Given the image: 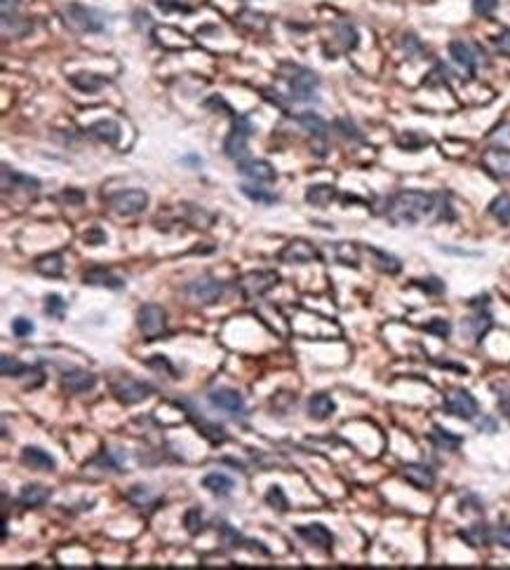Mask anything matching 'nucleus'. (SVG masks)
<instances>
[{"label": "nucleus", "mask_w": 510, "mask_h": 570, "mask_svg": "<svg viewBox=\"0 0 510 570\" xmlns=\"http://www.w3.org/2000/svg\"><path fill=\"white\" fill-rule=\"evenodd\" d=\"M435 209V198L424 190H402L388 205V218L395 225H414Z\"/></svg>", "instance_id": "obj_1"}, {"label": "nucleus", "mask_w": 510, "mask_h": 570, "mask_svg": "<svg viewBox=\"0 0 510 570\" xmlns=\"http://www.w3.org/2000/svg\"><path fill=\"white\" fill-rule=\"evenodd\" d=\"M64 21H66V26L80 33H102L106 28L104 12L87 8V5H80V3H71L64 8Z\"/></svg>", "instance_id": "obj_2"}, {"label": "nucleus", "mask_w": 510, "mask_h": 570, "mask_svg": "<svg viewBox=\"0 0 510 570\" xmlns=\"http://www.w3.org/2000/svg\"><path fill=\"white\" fill-rule=\"evenodd\" d=\"M136 326L146 341H156L167 329V312L158 303H146L136 310Z\"/></svg>", "instance_id": "obj_3"}, {"label": "nucleus", "mask_w": 510, "mask_h": 570, "mask_svg": "<svg viewBox=\"0 0 510 570\" xmlns=\"http://www.w3.org/2000/svg\"><path fill=\"white\" fill-rule=\"evenodd\" d=\"M254 132V124L250 122V117L245 115H238L233 120V129L228 132L226 141H224V153L235 160V162H242L247 155V139L252 136Z\"/></svg>", "instance_id": "obj_4"}, {"label": "nucleus", "mask_w": 510, "mask_h": 570, "mask_svg": "<svg viewBox=\"0 0 510 570\" xmlns=\"http://www.w3.org/2000/svg\"><path fill=\"white\" fill-rule=\"evenodd\" d=\"M280 282V275L275 270H252L247 275L240 277V294L245 301H254L261 298L264 294H268L273 287H277Z\"/></svg>", "instance_id": "obj_5"}, {"label": "nucleus", "mask_w": 510, "mask_h": 570, "mask_svg": "<svg viewBox=\"0 0 510 570\" xmlns=\"http://www.w3.org/2000/svg\"><path fill=\"white\" fill-rule=\"evenodd\" d=\"M444 408H447L449 415L461 420H475L480 413L477 399L464 388H452L444 395Z\"/></svg>", "instance_id": "obj_6"}, {"label": "nucleus", "mask_w": 510, "mask_h": 570, "mask_svg": "<svg viewBox=\"0 0 510 570\" xmlns=\"http://www.w3.org/2000/svg\"><path fill=\"white\" fill-rule=\"evenodd\" d=\"M111 390H113L116 399L120 401V403H125V406L139 403V401H144V399H148V397L153 395V385L141 383V380H136L132 376L116 378L113 383H111Z\"/></svg>", "instance_id": "obj_7"}, {"label": "nucleus", "mask_w": 510, "mask_h": 570, "mask_svg": "<svg viewBox=\"0 0 510 570\" xmlns=\"http://www.w3.org/2000/svg\"><path fill=\"white\" fill-rule=\"evenodd\" d=\"M318 87H320V78L313 70L308 68H294L292 78H289V92H292L294 101H301V104H308V101L318 99Z\"/></svg>", "instance_id": "obj_8"}, {"label": "nucleus", "mask_w": 510, "mask_h": 570, "mask_svg": "<svg viewBox=\"0 0 510 570\" xmlns=\"http://www.w3.org/2000/svg\"><path fill=\"white\" fill-rule=\"evenodd\" d=\"M224 289H226L224 282H219L210 275H203V277H198V280L186 284V294L191 296L195 303H200V305H215V303L224 296Z\"/></svg>", "instance_id": "obj_9"}, {"label": "nucleus", "mask_w": 510, "mask_h": 570, "mask_svg": "<svg viewBox=\"0 0 510 570\" xmlns=\"http://www.w3.org/2000/svg\"><path fill=\"white\" fill-rule=\"evenodd\" d=\"M111 209L122 216H136L148 207V193L144 190H120L109 198Z\"/></svg>", "instance_id": "obj_10"}, {"label": "nucleus", "mask_w": 510, "mask_h": 570, "mask_svg": "<svg viewBox=\"0 0 510 570\" xmlns=\"http://www.w3.org/2000/svg\"><path fill=\"white\" fill-rule=\"evenodd\" d=\"M207 401H210V406L221 408V411H226L228 415H233V418H242V415L247 413L245 401H242L238 390L217 388V390H212L210 395H207Z\"/></svg>", "instance_id": "obj_11"}, {"label": "nucleus", "mask_w": 510, "mask_h": 570, "mask_svg": "<svg viewBox=\"0 0 510 570\" xmlns=\"http://www.w3.org/2000/svg\"><path fill=\"white\" fill-rule=\"evenodd\" d=\"M282 263H313V260H320V251L311 245L308 240H289L284 249L280 251Z\"/></svg>", "instance_id": "obj_12"}, {"label": "nucleus", "mask_w": 510, "mask_h": 570, "mask_svg": "<svg viewBox=\"0 0 510 570\" xmlns=\"http://www.w3.org/2000/svg\"><path fill=\"white\" fill-rule=\"evenodd\" d=\"M97 385V376L92 371L85 369H69L62 373V390L69 392V395H82V392H90Z\"/></svg>", "instance_id": "obj_13"}, {"label": "nucleus", "mask_w": 510, "mask_h": 570, "mask_svg": "<svg viewBox=\"0 0 510 570\" xmlns=\"http://www.w3.org/2000/svg\"><path fill=\"white\" fill-rule=\"evenodd\" d=\"M238 171L254 183H271L277 179L275 167L266 160H242L238 162Z\"/></svg>", "instance_id": "obj_14"}, {"label": "nucleus", "mask_w": 510, "mask_h": 570, "mask_svg": "<svg viewBox=\"0 0 510 570\" xmlns=\"http://www.w3.org/2000/svg\"><path fill=\"white\" fill-rule=\"evenodd\" d=\"M484 169L496 179H510V151L508 148H489L482 155Z\"/></svg>", "instance_id": "obj_15"}, {"label": "nucleus", "mask_w": 510, "mask_h": 570, "mask_svg": "<svg viewBox=\"0 0 510 570\" xmlns=\"http://www.w3.org/2000/svg\"><path fill=\"white\" fill-rule=\"evenodd\" d=\"M296 535L304 538L311 547H318L322 551H331L334 547V535L329 533L327 526L322 524H308V526H299L296 528Z\"/></svg>", "instance_id": "obj_16"}, {"label": "nucleus", "mask_w": 510, "mask_h": 570, "mask_svg": "<svg viewBox=\"0 0 510 570\" xmlns=\"http://www.w3.org/2000/svg\"><path fill=\"white\" fill-rule=\"evenodd\" d=\"M402 477H405L407 484H412L414 488L419 491H430L435 486V472L428 465H421V462H409V465H402Z\"/></svg>", "instance_id": "obj_17"}, {"label": "nucleus", "mask_w": 510, "mask_h": 570, "mask_svg": "<svg viewBox=\"0 0 510 570\" xmlns=\"http://www.w3.org/2000/svg\"><path fill=\"white\" fill-rule=\"evenodd\" d=\"M449 55L461 68H466L468 73H475L477 61H480V50L475 45L466 43V40H452L449 43Z\"/></svg>", "instance_id": "obj_18"}, {"label": "nucleus", "mask_w": 510, "mask_h": 570, "mask_svg": "<svg viewBox=\"0 0 510 570\" xmlns=\"http://www.w3.org/2000/svg\"><path fill=\"white\" fill-rule=\"evenodd\" d=\"M82 282L90 284V287H106V289H113V291H120L125 289V280L122 277H118L116 272L106 270V268H90L82 275Z\"/></svg>", "instance_id": "obj_19"}, {"label": "nucleus", "mask_w": 510, "mask_h": 570, "mask_svg": "<svg viewBox=\"0 0 510 570\" xmlns=\"http://www.w3.org/2000/svg\"><path fill=\"white\" fill-rule=\"evenodd\" d=\"M21 462L28 467V470H38V472H52L57 467L55 458H52L47 450L38 446H26L21 450Z\"/></svg>", "instance_id": "obj_20"}, {"label": "nucleus", "mask_w": 510, "mask_h": 570, "mask_svg": "<svg viewBox=\"0 0 510 570\" xmlns=\"http://www.w3.org/2000/svg\"><path fill=\"white\" fill-rule=\"evenodd\" d=\"M15 188H24L28 190V193H35V190L40 188V181L33 179V176H26L10 169V164H3V190L8 193V190H15Z\"/></svg>", "instance_id": "obj_21"}, {"label": "nucleus", "mask_w": 510, "mask_h": 570, "mask_svg": "<svg viewBox=\"0 0 510 570\" xmlns=\"http://www.w3.org/2000/svg\"><path fill=\"white\" fill-rule=\"evenodd\" d=\"M336 411V403L331 399L329 395H325V392H320V395H313L311 399H308V415H311L313 420H318V423H322V420L331 418Z\"/></svg>", "instance_id": "obj_22"}, {"label": "nucleus", "mask_w": 510, "mask_h": 570, "mask_svg": "<svg viewBox=\"0 0 510 570\" xmlns=\"http://www.w3.org/2000/svg\"><path fill=\"white\" fill-rule=\"evenodd\" d=\"M87 134L94 136V139H99V141H104V144H118L120 141V124H118L116 120H97L94 124H90V127L85 129Z\"/></svg>", "instance_id": "obj_23"}, {"label": "nucleus", "mask_w": 510, "mask_h": 570, "mask_svg": "<svg viewBox=\"0 0 510 570\" xmlns=\"http://www.w3.org/2000/svg\"><path fill=\"white\" fill-rule=\"evenodd\" d=\"M50 495H52V491L45 488V486L26 484L19 493V502L24 504V507H33L35 509V507H43V504L50 500Z\"/></svg>", "instance_id": "obj_24"}, {"label": "nucleus", "mask_w": 510, "mask_h": 570, "mask_svg": "<svg viewBox=\"0 0 510 570\" xmlns=\"http://www.w3.org/2000/svg\"><path fill=\"white\" fill-rule=\"evenodd\" d=\"M459 538L464 540L466 544H471V547H487L491 542V531L487 524H473L468 526L466 531H461Z\"/></svg>", "instance_id": "obj_25"}, {"label": "nucleus", "mask_w": 510, "mask_h": 570, "mask_svg": "<svg viewBox=\"0 0 510 570\" xmlns=\"http://www.w3.org/2000/svg\"><path fill=\"white\" fill-rule=\"evenodd\" d=\"M203 486L217 497H228L230 493H233V479L226 477V474H219V472L207 474L203 479Z\"/></svg>", "instance_id": "obj_26"}, {"label": "nucleus", "mask_w": 510, "mask_h": 570, "mask_svg": "<svg viewBox=\"0 0 510 570\" xmlns=\"http://www.w3.org/2000/svg\"><path fill=\"white\" fill-rule=\"evenodd\" d=\"M33 268L45 277H59L64 275V258L59 254H45V256L35 258Z\"/></svg>", "instance_id": "obj_27"}, {"label": "nucleus", "mask_w": 510, "mask_h": 570, "mask_svg": "<svg viewBox=\"0 0 510 570\" xmlns=\"http://www.w3.org/2000/svg\"><path fill=\"white\" fill-rule=\"evenodd\" d=\"M334 198H336V188L329 186V183H318V186H311L306 190V200L311 202L313 207H327L331 205Z\"/></svg>", "instance_id": "obj_28"}, {"label": "nucleus", "mask_w": 510, "mask_h": 570, "mask_svg": "<svg viewBox=\"0 0 510 570\" xmlns=\"http://www.w3.org/2000/svg\"><path fill=\"white\" fill-rule=\"evenodd\" d=\"M240 193L245 195V198H250L252 202H259V205H275L277 202V193L259 186V183H242Z\"/></svg>", "instance_id": "obj_29"}, {"label": "nucleus", "mask_w": 510, "mask_h": 570, "mask_svg": "<svg viewBox=\"0 0 510 570\" xmlns=\"http://www.w3.org/2000/svg\"><path fill=\"white\" fill-rule=\"evenodd\" d=\"M430 441L442 450H456L461 444H464V439H461L459 435H452V432L444 430V427H440V425H435L432 427V432H430Z\"/></svg>", "instance_id": "obj_30"}, {"label": "nucleus", "mask_w": 510, "mask_h": 570, "mask_svg": "<svg viewBox=\"0 0 510 570\" xmlns=\"http://www.w3.org/2000/svg\"><path fill=\"white\" fill-rule=\"evenodd\" d=\"M296 120H299V124L308 134L318 136V139H325V136H327V122H325L318 113H301Z\"/></svg>", "instance_id": "obj_31"}, {"label": "nucleus", "mask_w": 510, "mask_h": 570, "mask_svg": "<svg viewBox=\"0 0 510 570\" xmlns=\"http://www.w3.org/2000/svg\"><path fill=\"white\" fill-rule=\"evenodd\" d=\"M334 256H336V260H339V263L353 265V268H358V263H360L358 247H355L353 242H336V245H334Z\"/></svg>", "instance_id": "obj_32"}, {"label": "nucleus", "mask_w": 510, "mask_h": 570, "mask_svg": "<svg viewBox=\"0 0 510 570\" xmlns=\"http://www.w3.org/2000/svg\"><path fill=\"white\" fill-rule=\"evenodd\" d=\"M104 78L97 73H75L71 75V85L78 87L80 92H97L99 87H104Z\"/></svg>", "instance_id": "obj_33"}, {"label": "nucleus", "mask_w": 510, "mask_h": 570, "mask_svg": "<svg viewBox=\"0 0 510 570\" xmlns=\"http://www.w3.org/2000/svg\"><path fill=\"white\" fill-rule=\"evenodd\" d=\"M370 254L376 258V268L379 270L388 272V275H397V272L402 270L400 258H395L393 254H385V251H381V249H370Z\"/></svg>", "instance_id": "obj_34"}, {"label": "nucleus", "mask_w": 510, "mask_h": 570, "mask_svg": "<svg viewBox=\"0 0 510 570\" xmlns=\"http://www.w3.org/2000/svg\"><path fill=\"white\" fill-rule=\"evenodd\" d=\"M489 213L496 218L499 223H510V195L508 193H501L499 198H494L489 202Z\"/></svg>", "instance_id": "obj_35"}, {"label": "nucleus", "mask_w": 510, "mask_h": 570, "mask_svg": "<svg viewBox=\"0 0 510 570\" xmlns=\"http://www.w3.org/2000/svg\"><path fill=\"white\" fill-rule=\"evenodd\" d=\"M0 371H3L5 378H21L28 371V366L17 357H12V354H3L0 357Z\"/></svg>", "instance_id": "obj_36"}, {"label": "nucleus", "mask_w": 510, "mask_h": 570, "mask_svg": "<svg viewBox=\"0 0 510 570\" xmlns=\"http://www.w3.org/2000/svg\"><path fill=\"white\" fill-rule=\"evenodd\" d=\"M464 326H466V329H473V336H475V338H482L489 331L491 317H489V314H477V317L466 319Z\"/></svg>", "instance_id": "obj_37"}, {"label": "nucleus", "mask_w": 510, "mask_h": 570, "mask_svg": "<svg viewBox=\"0 0 510 570\" xmlns=\"http://www.w3.org/2000/svg\"><path fill=\"white\" fill-rule=\"evenodd\" d=\"M266 502H268L271 507L280 509V512H287L289 509V502H287V497H284L280 486H271L268 493H266Z\"/></svg>", "instance_id": "obj_38"}, {"label": "nucleus", "mask_w": 510, "mask_h": 570, "mask_svg": "<svg viewBox=\"0 0 510 570\" xmlns=\"http://www.w3.org/2000/svg\"><path fill=\"white\" fill-rule=\"evenodd\" d=\"M64 310H66V301L62 298L59 294H50L45 298V312L52 314V317H64Z\"/></svg>", "instance_id": "obj_39"}, {"label": "nucleus", "mask_w": 510, "mask_h": 570, "mask_svg": "<svg viewBox=\"0 0 510 570\" xmlns=\"http://www.w3.org/2000/svg\"><path fill=\"white\" fill-rule=\"evenodd\" d=\"M183 524H186V528H188V533H191V535H198L200 531H203V514H200V509L198 507H191L186 512V516H183Z\"/></svg>", "instance_id": "obj_40"}, {"label": "nucleus", "mask_w": 510, "mask_h": 570, "mask_svg": "<svg viewBox=\"0 0 510 570\" xmlns=\"http://www.w3.org/2000/svg\"><path fill=\"white\" fill-rule=\"evenodd\" d=\"M336 35H339V40L343 43V47H346V50H351V47L358 45V31H355L351 23H346V21L339 23V28H336Z\"/></svg>", "instance_id": "obj_41"}, {"label": "nucleus", "mask_w": 510, "mask_h": 570, "mask_svg": "<svg viewBox=\"0 0 510 570\" xmlns=\"http://www.w3.org/2000/svg\"><path fill=\"white\" fill-rule=\"evenodd\" d=\"M489 141L496 144V148H508L510 151V122L501 124L499 129H494V132L489 134Z\"/></svg>", "instance_id": "obj_42"}, {"label": "nucleus", "mask_w": 510, "mask_h": 570, "mask_svg": "<svg viewBox=\"0 0 510 570\" xmlns=\"http://www.w3.org/2000/svg\"><path fill=\"white\" fill-rule=\"evenodd\" d=\"M35 331V326L31 319H26V317H17V319H12V334H15L17 338H26V336H31Z\"/></svg>", "instance_id": "obj_43"}, {"label": "nucleus", "mask_w": 510, "mask_h": 570, "mask_svg": "<svg viewBox=\"0 0 510 570\" xmlns=\"http://www.w3.org/2000/svg\"><path fill=\"white\" fill-rule=\"evenodd\" d=\"M426 331H428V334H432V336H437V338H447L449 331H452V326H449L447 319L435 317V319H430V322L426 324Z\"/></svg>", "instance_id": "obj_44"}, {"label": "nucleus", "mask_w": 510, "mask_h": 570, "mask_svg": "<svg viewBox=\"0 0 510 570\" xmlns=\"http://www.w3.org/2000/svg\"><path fill=\"white\" fill-rule=\"evenodd\" d=\"M219 533H221L224 542H226L228 547H242V542H245L240 533L233 531V528H230L228 524H221V526H219Z\"/></svg>", "instance_id": "obj_45"}, {"label": "nucleus", "mask_w": 510, "mask_h": 570, "mask_svg": "<svg viewBox=\"0 0 510 570\" xmlns=\"http://www.w3.org/2000/svg\"><path fill=\"white\" fill-rule=\"evenodd\" d=\"M499 8V0H473V12L477 17H491Z\"/></svg>", "instance_id": "obj_46"}, {"label": "nucleus", "mask_w": 510, "mask_h": 570, "mask_svg": "<svg viewBox=\"0 0 510 570\" xmlns=\"http://www.w3.org/2000/svg\"><path fill=\"white\" fill-rule=\"evenodd\" d=\"M85 242L87 245H92V247H99V245H106V233L99 225H94V228H90L85 233Z\"/></svg>", "instance_id": "obj_47"}, {"label": "nucleus", "mask_w": 510, "mask_h": 570, "mask_svg": "<svg viewBox=\"0 0 510 570\" xmlns=\"http://www.w3.org/2000/svg\"><path fill=\"white\" fill-rule=\"evenodd\" d=\"M405 52H407V57H417V55H421V52H424V45L419 43V38L417 35H405Z\"/></svg>", "instance_id": "obj_48"}, {"label": "nucleus", "mask_w": 510, "mask_h": 570, "mask_svg": "<svg viewBox=\"0 0 510 570\" xmlns=\"http://www.w3.org/2000/svg\"><path fill=\"white\" fill-rule=\"evenodd\" d=\"M148 366H153V369H160V371L165 369V371H170L172 376L176 373L174 366H172L170 361H167V357H163V354H153V359H148ZM174 378H176V376H174Z\"/></svg>", "instance_id": "obj_49"}, {"label": "nucleus", "mask_w": 510, "mask_h": 570, "mask_svg": "<svg viewBox=\"0 0 510 570\" xmlns=\"http://www.w3.org/2000/svg\"><path fill=\"white\" fill-rule=\"evenodd\" d=\"M419 287L424 291H428V294H442L444 291V284L437 280V277H430V280H421Z\"/></svg>", "instance_id": "obj_50"}, {"label": "nucleus", "mask_w": 510, "mask_h": 570, "mask_svg": "<svg viewBox=\"0 0 510 570\" xmlns=\"http://www.w3.org/2000/svg\"><path fill=\"white\" fill-rule=\"evenodd\" d=\"M336 127L343 129L341 134L348 136V139H363V136H360V132H358V127H355L351 120H339V122H336Z\"/></svg>", "instance_id": "obj_51"}, {"label": "nucleus", "mask_w": 510, "mask_h": 570, "mask_svg": "<svg viewBox=\"0 0 510 570\" xmlns=\"http://www.w3.org/2000/svg\"><path fill=\"white\" fill-rule=\"evenodd\" d=\"M402 148H412V151H417L419 146H424V144H428V136L426 139H414V134H407V136H400V141H397Z\"/></svg>", "instance_id": "obj_52"}, {"label": "nucleus", "mask_w": 510, "mask_h": 570, "mask_svg": "<svg viewBox=\"0 0 510 570\" xmlns=\"http://www.w3.org/2000/svg\"><path fill=\"white\" fill-rule=\"evenodd\" d=\"M494 540L501 544V547L510 549V526H501L499 531L494 533Z\"/></svg>", "instance_id": "obj_53"}, {"label": "nucleus", "mask_w": 510, "mask_h": 570, "mask_svg": "<svg viewBox=\"0 0 510 570\" xmlns=\"http://www.w3.org/2000/svg\"><path fill=\"white\" fill-rule=\"evenodd\" d=\"M0 10H3V17L17 15V10H19V0H0Z\"/></svg>", "instance_id": "obj_54"}, {"label": "nucleus", "mask_w": 510, "mask_h": 570, "mask_svg": "<svg viewBox=\"0 0 510 570\" xmlns=\"http://www.w3.org/2000/svg\"><path fill=\"white\" fill-rule=\"evenodd\" d=\"M496 47H499L503 55H510V28L508 31H503L499 38H496Z\"/></svg>", "instance_id": "obj_55"}, {"label": "nucleus", "mask_w": 510, "mask_h": 570, "mask_svg": "<svg viewBox=\"0 0 510 570\" xmlns=\"http://www.w3.org/2000/svg\"><path fill=\"white\" fill-rule=\"evenodd\" d=\"M62 198L66 200L69 205H71V202H75V205H80V202L85 200V195H82L80 190H64V193H62Z\"/></svg>", "instance_id": "obj_56"}, {"label": "nucleus", "mask_w": 510, "mask_h": 570, "mask_svg": "<svg viewBox=\"0 0 510 570\" xmlns=\"http://www.w3.org/2000/svg\"><path fill=\"white\" fill-rule=\"evenodd\" d=\"M480 430L496 432V423H494V418H482V423H480Z\"/></svg>", "instance_id": "obj_57"}]
</instances>
